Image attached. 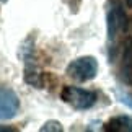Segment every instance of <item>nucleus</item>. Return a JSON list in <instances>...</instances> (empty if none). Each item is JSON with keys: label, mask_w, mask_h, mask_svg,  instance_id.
<instances>
[{"label": "nucleus", "mask_w": 132, "mask_h": 132, "mask_svg": "<svg viewBox=\"0 0 132 132\" xmlns=\"http://www.w3.org/2000/svg\"><path fill=\"white\" fill-rule=\"evenodd\" d=\"M24 82L31 87H36V88H43L44 87V82H43V73L34 67V65H26V70H24Z\"/></svg>", "instance_id": "nucleus-7"}, {"label": "nucleus", "mask_w": 132, "mask_h": 132, "mask_svg": "<svg viewBox=\"0 0 132 132\" xmlns=\"http://www.w3.org/2000/svg\"><path fill=\"white\" fill-rule=\"evenodd\" d=\"M106 24H108V41H116L121 31L127 28V16L124 7L119 0H111L108 13H106Z\"/></svg>", "instance_id": "nucleus-3"}, {"label": "nucleus", "mask_w": 132, "mask_h": 132, "mask_svg": "<svg viewBox=\"0 0 132 132\" xmlns=\"http://www.w3.org/2000/svg\"><path fill=\"white\" fill-rule=\"evenodd\" d=\"M62 130H64V127L59 121H47L41 127V132H62Z\"/></svg>", "instance_id": "nucleus-8"}, {"label": "nucleus", "mask_w": 132, "mask_h": 132, "mask_svg": "<svg viewBox=\"0 0 132 132\" xmlns=\"http://www.w3.org/2000/svg\"><path fill=\"white\" fill-rule=\"evenodd\" d=\"M108 132H132V118L130 116H114L104 124Z\"/></svg>", "instance_id": "nucleus-5"}, {"label": "nucleus", "mask_w": 132, "mask_h": 132, "mask_svg": "<svg viewBox=\"0 0 132 132\" xmlns=\"http://www.w3.org/2000/svg\"><path fill=\"white\" fill-rule=\"evenodd\" d=\"M65 73L69 75L70 78L77 80V82H88V80H93L98 73V60L91 55H83V57H78L72 60L67 65V70Z\"/></svg>", "instance_id": "nucleus-2"}, {"label": "nucleus", "mask_w": 132, "mask_h": 132, "mask_svg": "<svg viewBox=\"0 0 132 132\" xmlns=\"http://www.w3.org/2000/svg\"><path fill=\"white\" fill-rule=\"evenodd\" d=\"M20 109V98L12 88L0 87V121L12 119Z\"/></svg>", "instance_id": "nucleus-4"}, {"label": "nucleus", "mask_w": 132, "mask_h": 132, "mask_svg": "<svg viewBox=\"0 0 132 132\" xmlns=\"http://www.w3.org/2000/svg\"><path fill=\"white\" fill-rule=\"evenodd\" d=\"M0 132H18V129L13 126H0Z\"/></svg>", "instance_id": "nucleus-10"}, {"label": "nucleus", "mask_w": 132, "mask_h": 132, "mask_svg": "<svg viewBox=\"0 0 132 132\" xmlns=\"http://www.w3.org/2000/svg\"><path fill=\"white\" fill-rule=\"evenodd\" d=\"M60 98H62L64 103L70 104L72 108L78 111H85V109H90L91 106H95L98 95L93 90H85V88L67 85V87H64L62 93H60Z\"/></svg>", "instance_id": "nucleus-1"}, {"label": "nucleus", "mask_w": 132, "mask_h": 132, "mask_svg": "<svg viewBox=\"0 0 132 132\" xmlns=\"http://www.w3.org/2000/svg\"><path fill=\"white\" fill-rule=\"evenodd\" d=\"M0 2H7V0H0Z\"/></svg>", "instance_id": "nucleus-12"}, {"label": "nucleus", "mask_w": 132, "mask_h": 132, "mask_svg": "<svg viewBox=\"0 0 132 132\" xmlns=\"http://www.w3.org/2000/svg\"><path fill=\"white\" fill-rule=\"evenodd\" d=\"M119 98H121V101H122L124 104H127V106H130V108H132V96H129V95H121L119 93Z\"/></svg>", "instance_id": "nucleus-9"}, {"label": "nucleus", "mask_w": 132, "mask_h": 132, "mask_svg": "<svg viewBox=\"0 0 132 132\" xmlns=\"http://www.w3.org/2000/svg\"><path fill=\"white\" fill-rule=\"evenodd\" d=\"M122 80L132 85V43H129L124 49L122 55Z\"/></svg>", "instance_id": "nucleus-6"}, {"label": "nucleus", "mask_w": 132, "mask_h": 132, "mask_svg": "<svg viewBox=\"0 0 132 132\" xmlns=\"http://www.w3.org/2000/svg\"><path fill=\"white\" fill-rule=\"evenodd\" d=\"M124 2H126V5H127L129 8H132V0H124Z\"/></svg>", "instance_id": "nucleus-11"}]
</instances>
